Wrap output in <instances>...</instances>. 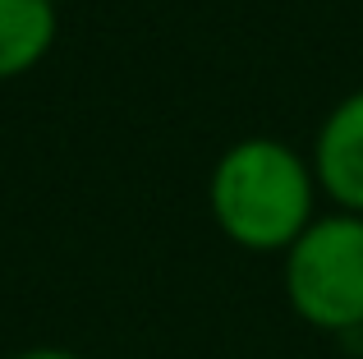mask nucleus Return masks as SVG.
<instances>
[{"label": "nucleus", "mask_w": 363, "mask_h": 359, "mask_svg": "<svg viewBox=\"0 0 363 359\" xmlns=\"http://www.w3.org/2000/svg\"><path fill=\"white\" fill-rule=\"evenodd\" d=\"M9 359H83V355L60 350V346H33V350H18V355H9Z\"/></svg>", "instance_id": "5"}, {"label": "nucleus", "mask_w": 363, "mask_h": 359, "mask_svg": "<svg viewBox=\"0 0 363 359\" xmlns=\"http://www.w3.org/2000/svg\"><path fill=\"white\" fill-rule=\"evenodd\" d=\"M51 0H0V79H18L55 46Z\"/></svg>", "instance_id": "4"}, {"label": "nucleus", "mask_w": 363, "mask_h": 359, "mask_svg": "<svg viewBox=\"0 0 363 359\" xmlns=\"http://www.w3.org/2000/svg\"><path fill=\"white\" fill-rule=\"evenodd\" d=\"M285 299L299 323L327 336L363 332V216L331 212L318 216L285 249Z\"/></svg>", "instance_id": "2"}, {"label": "nucleus", "mask_w": 363, "mask_h": 359, "mask_svg": "<svg viewBox=\"0 0 363 359\" xmlns=\"http://www.w3.org/2000/svg\"><path fill=\"white\" fill-rule=\"evenodd\" d=\"M212 221L248 253H285L318 221V175L281 138H240L207 180Z\"/></svg>", "instance_id": "1"}, {"label": "nucleus", "mask_w": 363, "mask_h": 359, "mask_svg": "<svg viewBox=\"0 0 363 359\" xmlns=\"http://www.w3.org/2000/svg\"><path fill=\"white\" fill-rule=\"evenodd\" d=\"M313 175L340 212L363 216V88L336 101V111L322 120L313 143Z\"/></svg>", "instance_id": "3"}, {"label": "nucleus", "mask_w": 363, "mask_h": 359, "mask_svg": "<svg viewBox=\"0 0 363 359\" xmlns=\"http://www.w3.org/2000/svg\"><path fill=\"white\" fill-rule=\"evenodd\" d=\"M51 5H60V0H51Z\"/></svg>", "instance_id": "6"}]
</instances>
